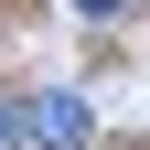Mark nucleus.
<instances>
[{
  "mask_svg": "<svg viewBox=\"0 0 150 150\" xmlns=\"http://www.w3.org/2000/svg\"><path fill=\"white\" fill-rule=\"evenodd\" d=\"M11 139H22V107H11V97H0V150H11Z\"/></svg>",
  "mask_w": 150,
  "mask_h": 150,
  "instance_id": "obj_3",
  "label": "nucleus"
},
{
  "mask_svg": "<svg viewBox=\"0 0 150 150\" xmlns=\"http://www.w3.org/2000/svg\"><path fill=\"white\" fill-rule=\"evenodd\" d=\"M22 139L32 150H86L97 139V129H86V97H64V86H54V97H22Z\"/></svg>",
  "mask_w": 150,
  "mask_h": 150,
  "instance_id": "obj_1",
  "label": "nucleus"
},
{
  "mask_svg": "<svg viewBox=\"0 0 150 150\" xmlns=\"http://www.w3.org/2000/svg\"><path fill=\"white\" fill-rule=\"evenodd\" d=\"M75 11H86V22H118V11H129V0H75Z\"/></svg>",
  "mask_w": 150,
  "mask_h": 150,
  "instance_id": "obj_2",
  "label": "nucleus"
}]
</instances>
